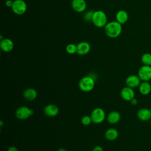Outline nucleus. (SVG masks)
<instances>
[{"label": "nucleus", "mask_w": 151, "mask_h": 151, "mask_svg": "<svg viewBox=\"0 0 151 151\" xmlns=\"http://www.w3.org/2000/svg\"><path fill=\"white\" fill-rule=\"evenodd\" d=\"M7 151H18V149L14 146H11L8 148Z\"/></svg>", "instance_id": "nucleus-27"}, {"label": "nucleus", "mask_w": 151, "mask_h": 151, "mask_svg": "<svg viewBox=\"0 0 151 151\" xmlns=\"http://www.w3.org/2000/svg\"><path fill=\"white\" fill-rule=\"evenodd\" d=\"M141 61L143 65L151 66V54L149 52L144 53L141 57Z\"/></svg>", "instance_id": "nucleus-20"}, {"label": "nucleus", "mask_w": 151, "mask_h": 151, "mask_svg": "<svg viewBox=\"0 0 151 151\" xmlns=\"http://www.w3.org/2000/svg\"><path fill=\"white\" fill-rule=\"evenodd\" d=\"M106 119L110 124H116L120 121L121 116L117 111H111L107 114Z\"/></svg>", "instance_id": "nucleus-16"}, {"label": "nucleus", "mask_w": 151, "mask_h": 151, "mask_svg": "<svg viewBox=\"0 0 151 151\" xmlns=\"http://www.w3.org/2000/svg\"><path fill=\"white\" fill-rule=\"evenodd\" d=\"M129 19L128 13L123 9H120L116 14V21L121 24H124Z\"/></svg>", "instance_id": "nucleus-17"}, {"label": "nucleus", "mask_w": 151, "mask_h": 151, "mask_svg": "<svg viewBox=\"0 0 151 151\" xmlns=\"http://www.w3.org/2000/svg\"><path fill=\"white\" fill-rule=\"evenodd\" d=\"M91 49L90 44L86 41H81L77 44V53L80 55L87 54Z\"/></svg>", "instance_id": "nucleus-11"}, {"label": "nucleus", "mask_w": 151, "mask_h": 151, "mask_svg": "<svg viewBox=\"0 0 151 151\" xmlns=\"http://www.w3.org/2000/svg\"><path fill=\"white\" fill-rule=\"evenodd\" d=\"M57 151H67L64 148H63V147H60L59 149H57Z\"/></svg>", "instance_id": "nucleus-28"}, {"label": "nucleus", "mask_w": 151, "mask_h": 151, "mask_svg": "<svg viewBox=\"0 0 151 151\" xmlns=\"http://www.w3.org/2000/svg\"><path fill=\"white\" fill-rule=\"evenodd\" d=\"M71 6L74 11L80 13L85 11L87 4L85 0H73L71 2Z\"/></svg>", "instance_id": "nucleus-10"}, {"label": "nucleus", "mask_w": 151, "mask_h": 151, "mask_svg": "<svg viewBox=\"0 0 151 151\" xmlns=\"http://www.w3.org/2000/svg\"><path fill=\"white\" fill-rule=\"evenodd\" d=\"M150 111H151V107L150 108Z\"/></svg>", "instance_id": "nucleus-30"}, {"label": "nucleus", "mask_w": 151, "mask_h": 151, "mask_svg": "<svg viewBox=\"0 0 151 151\" xmlns=\"http://www.w3.org/2000/svg\"><path fill=\"white\" fill-rule=\"evenodd\" d=\"M137 76L142 81H149L151 80V66L143 65L138 70Z\"/></svg>", "instance_id": "nucleus-7"}, {"label": "nucleus", "mask_w": 151, "mask_h": 151, "mask_svg": "<svg viewBox=\"0 0 151 151\" xmlns=\"http://www.w3.org/2000/svg\"><path fill=\"white\" fill-rule=\"evenodd\" d=\"M93 13H94V11H88L86 12L83 15V19L87 22L91 21Z\"/></svg>", "instance_id": "nucleus-23"}, {"label": "nucleus", "mask_w": 151, "mask_h": 151, "mask_svg": "<svg viewBox=\"0 0 151 151\" xmlns=\"http://www.w3.org/2000/svg\"><path fill=\"white\" fill-rule=\"evenodd\" d=\"M135 93L133 88L128 86L123 87L120 91V96L125 101H130L134 97Z\"/></svg>", "instance_id": "nucleus-8"}, {"label": "nucleus", "mask_w": 151, "mask_h": 151, "mask_svg": "<svg viewBox=\"0 0 151 151\" xmlns=\"http://www.w3.org/2000/svg\"><path fill=\"white\" fill-rule=\"evenodd\" d=\"M13 4H14V1H12V0H7L5 2L6 6L9 8H12Z\"/></svg>", "instance_id": "nucleus-24"}, {"label": "nucleus", "mask_w": 151, "mask_h": 151, "mask_svg": "<svg viewBox=\"0 0 151 151\" xmlns=\"http://www.w3.org/2000/svg\"><path fill=\"white\" fill-rule=\"evenodd\" d=\"M150 124H151V119H150Z\"/></svg>", "instance_id": "nucleus-31"}, {"label": "nucleus", "mask_w": 151, "mask_h": 151, "mask_svg": "<svg viewBox=\"0 0 151 151\" xmlns=\"http://www.w3.org/2000/svg\"><path fill=\"white\" fill-rule=\"evenodd\" d=\"M104 32L110 38H114L119 37L122 31V25L117 21L109 22L104 27Z\"/></svg>", "instance_id": "nucleus-1"}, {"label": "nucleus", "mask_w": 151, "mask_h": 151, "mask_svg": "<svg viewBox=\"0 0 151 151\" xmlns=\"http://www.w3.org/2000/svg\"><path fill=\"white\" fill-rule=\"evenodd\" d=\"M137 118L142 122H147L151 119V111L147 108H142L137 113Z\"/></svg>", "instance_id": "nucleus-14"}, {"label": "nucleus", "mask_w": 151, "mask_h": 151, "mask_svg": "<svg viewBox=\"0 0 151 151\" xmlns=\"http://www.w3.org/2000/svg\"><path fill=\"white\" fill-rule=\"evenodd\" d=\"M125 82L127 86L132 88H134L139 86L140 84L141 83V80L137 75L133 74L129 76L126 78Z\"/></svg>", "instance_id": "nucleus-9"}, {"label": "nucleus", "mask_w": 151, "mask_h": 151, "mask_svg": "<svg viewBox=\"0 0 151 151\" xmlns=\"http://www.w3.org/2000/svg\"><path fill=\"white\" fill-rule=\"evenodd\" d=\"M66 52L70 54H74L77 53V45L71 43L68 44L65 47Z\"/></svg>", "instance_id": "nucleus-21"}, {"label": "nucleus", "mask_w": 151, "mask_h": 151, "mask_svg": "<svg viewBox=\"0 0 151 151\" xmlns=\"http://www.w3.org/2000/svg\"><path fill=\"white\" fill-rule=\"evenodd\" d=\"M95 86V81L93 78L90 76L82 77L78 82L79 88L84 92L91 91Z\"/></svg>", "instance_id": "nucleus-3"}, {"label": "nucleus", "mask_w": 151, "mask_h": 151, "mask_svg": "<svg viewBox=\"0 0 151 151\" xmlns=\"http://www.w3.org/2000/svg\"><path fill=\"white\" fill-rule=\"evenodd\" d=\"M105 137L109 141L115 140L119 136V132L114 128H109L107 129L104 134Z\"/></svg>", "instance_id": "nucleus-18"}, {"label": "nucleus", "mask_w": 151, "mask_h": 151, "mask_svg": "<svg viewBox=\"0 0 151 151\" xmlns=\"http://www.w3.org/2000/svg\"><path fill=\"white\" fill-rule=\"evenodd\" d=\"M44 113L47 116L53 117L58 115L59 113V109L55 104H49L44 107Z\"/></svg>", "instance_id": "nucleus-12"}, {"label": "nucleus", "mask_w": 151, "mask_h": 151, "mask_svg": "<svg viewBox=\"0 0 151 151\" xmlns=\"http://www.w3.org/2000/svg\"><path fill=\"white\" fill-rule=\"evenodd\" d=\"M0 126H1V127H2L3 126V121L2 120L0 121Z\"/></svg>", "instance_id": "nucleus-29"}, {"label": "nucleus", "mask_w": 151, "mask_h": 151, "mask_svg": "<svg viewBox=\"0 0 151 151\" xmlns=\"http://www.w3.org/2000/svg\"><path fill=\"white\" fill-rule=\"evenodd\" d=\"M34 114V110L27 106H22L15 111V116L19 120H25Z\"/></svg>", "instance_id": "nucleus-5"}, {"label": "nucleus", "mask_w": 151, "mask_h": 151, "mask_svg": "<svg viewBox=\"0 0 151 151\" xmlns=\"http://www.w3.org/2000/svg\"><path fill=\"white\" fill-rule=\"evenodd\" d=\"M23 97L28 101H32L37 97V91L33 88H28L23 92Z\"/></svg>", "instance_id": "nucleus-15"}, {"label": "nucleus", "mask_w": 151, "mask_h": 151, "mask_svg": "<svg viewBox=\"0 0 151 151\" xmlns=\"http://www.w3.org/2000/svg\"><path fill=\"white\" fill-rule=\"evenodd\" d=\"M91 151H103V149L100 146H96L93 148Z\"/></svg>", "instance_id": "nucleus-25"}, {"label": "nucleus", "mask_w": 151, "mask_h": 151, "mask_svg": "<svg viewBox=\"0 0 151 151\" xmlns=\"http://www.w3.org/2000/svg\"><path fill=\"white\" fill-rule=\"evenodd\" d=\"M92 122L95 124L101 123L106 118V113L104 110L100 107L94 109L90 114Z\"/></svg>", "instance_id": "nucleus-4"}, {"label": "nucleus", "mask_w": 151, "mask_h": 151, "mask_svg": "<svg viewBox=\"0 0 151 151\" xmlns=\"http://www.w3.org/2000/svg\"><path fill=\"white\" fill-rule=\"evenodd\" d=\"M138 87L140 93L143 96L149 94L151 91V85L148 81L141 82Z\"/></svg>", "instance_id": "nucleus-19"}, {"label": "nucleus", "mask_w": 151, "mask_h": 151, "mask_svg": "<svg viewBox=\"0 0 151 151\" xmlns=\"http://www.w3.org/2000/svg\"><path fill=\"white\" fill-rule=\"evenodd\" d=\"M11 9L15 14L18 15H23L27 9V4L24 0H14Z\"/></svg>", "instance_id": "nucleus-6"}, {"label": "nucleus", "mask_w": 151, "mask_h": 151, "mask_svg": "<svg viewBox=\"0 0 151 151\" xmlns=\"http://www.w3.org/2000/svg\"><path fill=\"white\" fill-rule=\"evenodd\" d=\"M81 122L84 126H88L92 122V120L90 116L86 115L81 118Z\"/></svg>", "instance_id": "nucleus-22"}, {"label": "nucleus", "mask_w": 151, "mask_h": 151, "mask_svg": "<svg viewBox=\"0 0 151 151\" xmlns=\"http://www.w3.org/2000/svg\"><path fill=\"white\" fill-rule=\"evenodd\" d=\"M130 103H131L132 105H133V106H136V105L137 104L138 101H137V100L136 99H135V98L134 97L133 99H132L130 101Z\"/></svg>", "instance_id": "nucleus-26"}, {"label": "nucleus", "mask_w": 151, "mask_h": 151, "mask_svg": "<svg viewBox=\"0 0 151 151\" xmlns=\"http://www.w3.org/2000/svg\"><path fill=\"white\" fill-rule=\"evenodd\" d=\"M91 22L97 28L104 27L107 22V17L106 13L101 10L94 11Z\"/></svg>", "instance_id": "nucleus-2"}, {"label": "nucleus", "mask_w": 151, "mask_h": 151, "mask_svg": "<svg viewBox=\"0 0 151 151\" xmlns=\"http://www.w3.org/2000/svg\"><path fill=\"white\" fill-rule=\"evenodd\" d=\"M14 47L13 41L8 38H3L1 40L0 42V48L1 50L5 52H8L11 51Z\"/></svg>", "instance_id": "nucleus-13"}]
</instances>
